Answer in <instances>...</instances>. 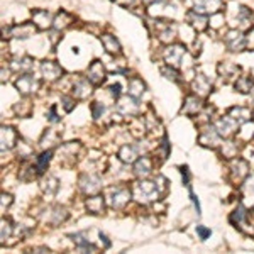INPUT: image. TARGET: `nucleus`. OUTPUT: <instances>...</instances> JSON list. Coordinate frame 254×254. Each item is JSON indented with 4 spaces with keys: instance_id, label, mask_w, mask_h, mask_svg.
<instances>
[{
    "instance_id": "obj_1",
    "label": "nucleus",
    "mask_w": 254,
    "mask_h": 254,
    "mask_svg": "<svg viewBox=\"0 0 254 254\" xmlns=\"http://www.w3.org/2000/svg\"><path fill=\"white\" fill-rule=\"evenodd\" d=\"M239 126H241L239 122H237L236 119H234L231 114H229V116L219 119V121L213 124V129L217 130V134H219L220 137L227 139V137H231L234 132H236Z\"/></svg>"
},
{
    "instance_id": "obj_2",
    "label": "nucleus",
    "mask_w": 254,
    "mask_h": 254,
    "mask_svg": "<svg viewBox=\"0 0 254 254\" xmlns=\"http://www.w3.org/2000/svg\"><path fill=\"white\" fill-rule=\"evenodd\" d=\"M116 110L121 116L126 117H132L139 112V104L137 98H134L132 95H126V97H119Z\"/></svg>"
},
{
    "instance_id": "obj_3",
    "label": "nucleus",
    "mask_w": 254,
    "mask_h": 254,
    "mask_svg": "<svg viewBox=\"0 0 254 254\" xmlns=\"http://www.w3.org/2000/svg\"><path fill=\"white\" fill-rule=\"evenodd\" d=\"M39 85H41V82H39L38 78H34L33 75H29V73L19 77L17 82H15V88L19 90V93H21V95L34 93L36 90L39 88Z\"/></svg>"
},
{
    "instance_id": "obj_4",
    "label": "nucleus",
    "mask_w": 254,
    "mask_h": 254,
    "mask_svg": "<svg viewBox=\"0 0 254 254\" xmlns=\"http://www.w3.org/2000/svg\"><path fill=\"white\" fill-rule=\"evenodd\" d=\"M185 51H186V47L183 44H171V46H168L165 49V61H166V65L178 68V66H180V63H181V59H183V56H185Z\"/></svg>"
},
{
    "instance_id": "obj_5",
    "label": "nucleus",
    "mask_w": 254,
    "mask_h": 254,
    "mask_svg": "<svg viewBox=\"0 0 254 254\" xmlns=\"http://www.w3.org/2000/svg\"><path fill=\"white\" fill-rule=\"evenodd\" d=\"M78 185H80L82 192L86 193V195H97L98 192H100V178L95 176V174H82L80 181H78Z\"/></svg>"
},
{
    "instance_id": "obj_6",
    "label": "nucleus",
    "mask_w": 254,
    "mask_h": 254,
    "mask_svg": "<svg viewBox=\"0 0 254 254\" xmlns=\"http://www.w3.org/2000/svg\"><path fill=\"white\" fill-rule=\"evenodd\" d=\"M224 42L231 51H243L246 47V36L241 33V31L232 29V31H229V33L225 34Z\"/></svg>"
},
{
    "instance_id": "obj_7",
    "label": "nucleus",
    "mask_w": 254,
    "mask_h": 254,
    "mask_svg": "<svg viewBox=\"0 0 254 254\" xmlns=\"http://www.w3.org/2000/svg\"><path fill=\"white\" fill-rule=\"evenodd\" d=\"M222 5H224V0H195V9L200 14H217L220 12Z\"/></svg>"
},
{
    "instance_id": "obj_8",
    "label": "nucleus",
    "mask_w": 254,
    "mask_h": 254,
    "mask_svg": "<svg viewBox=\"0 0 254 254\" xmlns=\"http://www.w3.org/2000/svg\"><path fill=\"white\" fill-rule=\"evenodd\" d=\"M130 200V190L127 186H116L110 195V204L114 209H122Z\"/></svg>"
},
{
    "instance_id": "obj_9",
    "label": "nucleus",
    "mask_w": 254,
    "mask_h": 254,
    "mask_svg": "<svg viewBox=\"0 0 254 254\" xmlns=\"http://www.w3.org/2000/svg\"><path fill=\"white\" fill-rule=\"evenodd\" d=\"M41 71H42V77H44L47 82H56L63 75V68L54 61H44L41 65Z\"/></svg>"
},
{
    "instance_id": "obj_10",
    "label": "nucleus",
    "mask_w": 254,
    "mask_h": 254,
    "mask_svg": "<svg viewBox=\"0 0 254 254\" xmlns=\"http://www.w3.org/2000/svg\"><path fill=\"white\" fill-rule=\"evenodd\" d=\"M231 171H232V178L236 181H243L244 178H248L249 174V165L248 161L241 160V158H236L231 163Z\"/></svg>"
},
{
    "instance_id": "obj_11",
    "label": "nucleus",
    "mask_w": 254,
    "mask_h": 254,
    "mask_svg": "<svg viewBox=\"0 0 254 254\" xmlns=\"http://www.w3.org/2000/svg\"><path fill=\"white\" fill-rule=\"evenodd\" d=\"M137 193L141 197H144L146 202H151V200H156L158 198V185L153 183V181H139L137 183Z\"/></svg>"
},
{
    "instance_id": "obj_12",
    "label": "nucleus",
    "mask_w": 254,
    "mask_h": 254,
    "mask_svg": "<svg viewBox=\"0 0 254 254\" xmlns=\"http://www.w3.org/2000/svg\"><path fill=\"white\" fill-rule=\"evenodd\" d=\"M86 78H88L93 85H100V83L105 80V68L104 65H102V61H93L92 65L88 66Z\"/></svg>"
},
{
    "instance_id": "obj_13",
    "label": "nucleus",
    "mask_w": 254,
    "mask_h": 254,
    "mask_svg": "<svg viewBox=\"0 0 254 254\" xmlns=\"http://www.w3.org/2000/svg\"><path fill=\"white\" fill-rule=\"evenodd\" d=\"M33 21L36 24V27L38 29H47L49 26H53V21L54 19H51V14L49 10H44V9H38V10H33Z\"/></svg>"
},
{
    "instance_id": "obj_14",
    "label": "nucleus",
    "mask_w": 254,
    "mask_h": 254,
    "mask_svg": "<svg viewBox=\"0 0 254 254\" xmlns=\"http://www.w3.org/2000/svg\"><path fill=\"white\" fill-rule=\"evenodd\" d=\"M36 33V24L33 22H24V24H19V26H12L10 27V34L17 39H26V38H31Z\"/></svg>"
},
{
    "instance_id": "obj_15",
    "label": "nucleus",
    "mask_w": 254,
    "mask_h": 254,
    "mask_svg": "<svg viewBox=\"0 0 254 254\" xmlns=\"http://www.w3.org/2000/svg\"><path fill=\"white\" fill-rule=\"evenodd\" d=\"M151 169H153V161H151L148 156L137 158V160L134 161V174H136V176L146 178L151 173Z\"/></svg>"
},
{
    "instance_id": "obj_16",
    "label": "nucleus",
    "mask_w": 254,
    "mask_h": 254,
    "mask_svg": "<svg viewBox=\"0 0 254 254\" xmlns=\"http://www.w3.org/2000/svg\"><path fill=\"white\" fill-rule=\"evenodd\" d=\"M193 90L198 97H207V95L212 92V83L205 75H198V77L193 80Z\"/></svg>"
},
{
    "instance_id": "obj_17",
    "label": "nucleus",
    "mask_w": 254,
    "mask_h": 254,
    "mask_svg": "<svg viewBox=\"0 0 254 254\" xmlns=\"http://www.w3.org/2000/svg\"><path fill=\"white\" fill-rule=\"evenodd\" d=\"M202 109V102L197 95H188L185 100V105L181 107V114L185 116H197Z\"/></svg>"
},
{
    "instance_id": "obj_18",
    "label": "nucleus",
    "mask_w": 254,
    "mask_h": 254,
    "mask_svg": "<svg viewBox=\"0 0 254 254\" xmlns=\"http://www.w3.org/2000/svg\"><path fill=\"white\" fill-rule=\"evenodd\" d=\"M92 85H93V83L90 82L88 78L78 80L73 85V97L75 98H86L90 93H92Z\"/></svg>"
},
{
    "instance_id": "obj_19",
    "label": "nucleus",
    "mask_w": 254,
    "mask_h": 254,
    "mask_svg": "<svg viewBox=\"0 0 254 254\" xmlns=\"http://www.w3.org/2000/svg\"><path fill=\"white\" fill-rule=\"evenodd\" d=\"M186 21L192 24L197 31H205L209 26V21L207 17H205V14H200V12L197 10H190L188 14H186Z\"/></svg>"
},
{
    "instance_id": "obj_20",
    "label": "nucleus",
    "mask_w": 254,
    "mask_h": 254,
    "mask_svg": "<svg viewBox=\"0 0 254 254\" xmlns=\"http://www.w3.org/2000/svg\"><path fill=\"white\" fill-rule=\"evenodd\" d=\"M100 41H102V44H104L105 51L109 54H114V56L121 54V44H119V41H117L116 38H114L112 34H102L100 36Z\"/></svg>"
},
{
    "instance_id": "obj_21",
    "label": "nucleus",
    "mask_w": 254,
    "mask_h": 254,
    "mask_svg": "<svg viewBox=\"0 0 254 254\" xmlns=\"http://www.w3.org/2000/svg\"><path fill=\"white\" fill-rule=\"evenodd\" d=\"M17 144V132L12 127H2V151L10 149Z\"/></svg>"
},
{
    "instance_id": "obj_22",
    "label": "nucleus",
    "mask_w": 254,
    "mask_h": 254,
    "mask_svg": "<svg viewBox=\"0 0 254 254\" xmlns=\"http://www.w3.org/2000/svg\"><path fill=\"white\" fill-rule=\"evenodd\" d=\"M137 158V148L132 144H124L121 149H119V160L122 163H126V165H129V163H134Z\"/></svg>"
},
{
    "instance_id": "obj_23",
    "label": "nucleus",
    "mask_w": 254,
    "mask_h": 254,
    "mask_svg": "<svg viewBox=\"0 0 254 254\" xmlns=\"http://www.w3.org/2000/svg\"><path fill=\"white\" fill-rule=\"evenodd\" d=\"M10 66H12V70H15V71H22V73H27V71L33 70L34 59H33V58H29V56L15 58V59H12Z\"/></svg>"
},
{
    "instance_id": "obj_24",
    "label": "nucleus",
    "mask_w": 254,
    "mask_h": 254,
    "mask_svg": "<svg viewBox=\"0 0 254 254\" xmlns=\"http://www.w3.org/2000/svg\"><path fill=\"white\" fill-rule=\"evenodd\" d=\"M229 114H231V116L236 119L239 124H248L253 117L251 109H248V107H232Z\"/></svg>"
},
{
    "instance_id": "obj_25",
    "label": "nucleus",
    "mask_w": 254,
    "mask_h": 254,
    "mask_svg": "<svg viewBox=\"0 0 254 254\" xmlns=\"http://www.w3.org/2000/svg\"><path fill=\"white\" fill-rule=\"evenodd\" d=\"M219 134H217V130L213 129H209V130H204V132L200 134V137H198V141H200L202 146H210V148H213V146L219 144Z\"/></svg>"
},
{
    "instance_id": "obj_26",
    "label": "nucleus",
    "mask_w": 254,
    "mask_h": 254,
    "mask_svg": "<svg viewBox=\"0 0 254 254\" xmlns=\"http://www.w3.org/2000/svg\"><path fill=\"white\" fill-rule=\"evenodd\" d=\"M71 22H73V17L68 14V12H65V10H61L59 14L54 17V21H53V27L56 31H63V29H66L68 26H71Z\"/></svg>"
},
{
    "instance_id": "obj_27",
    "label": "nucleus",
    "mask_w": 254,
    "mask_h": 254,
    "mask_svg": "<svg viewBox=\"0 0 254 254\" xmlns=\"http://www.w3.org/2000/svg\"><path fill=\"white\" fill-rule=\"evenodd\" d=\"M144 90H146V85H144V82H142L141 78L132 77L129 80V95H132L134 98L141 97V95L144 93Z\"/></svg>"
},
{
    "instance_id": "obj_28",
    "label": "nucleus",
    "mask_w": 254,
    "mask_h": 254,
    "mask_svg": "<svg viewBox=\"0 0 254 254\" xmlns=\"http://www.w3.org/2000/svg\"><path fill=\"white\" fill-rule=\"evenodd\" d=\"M86 209L92 213H102L104 212V198L100 195H93L86 198Z\"/></svg>"
},
{
    "instance_id": "obj_29",
    "label": "nucleus",
    "mask_w": 254,
    "mask_h": 254,
    "mask_svg": "<svg viewBox=\"0 0 254 254\" xmlns=\"http://www.w3.org/2000/svg\"><path fill=\"white\" fill-rule=\"evenodd\" d=\"M51 158H53V149H46V151H42V153L39 154V158L36 160V168H38L39 174L46 171V168H47V165H49Z\"/></svg>"
},
{
    "instance_id": "obj_30",
    "label": "nucleus",
    "mask_w": 254,
    "mask_h": 254,
    "mask_svg": "<svg viewBox=\"0 0 254 254\" xmlns=\"http://www.w3.org/2000/svg\"><path fill=\"white\" fill-rule=\"evenodd\" d=\"M46 142H49V148H53V146H58V142H59V134H58L54 129H47V130H44V134H42V137H41V141H39V144H41L42 148H44Z\"/></svg>"
},
{
    "instance_id": "obj_31",
    "label": "nucleus",
    "mask_w": 254,
    "mask_h": 254,
    "mask_svg": "<svg viewBox=\"0 0 254 254\" xmlns=\"http://www.w3.org/2000/svg\"><path fill=\"white\" fill-rule=\"evenodd\" d=\"M253 86H254V80L251 77H239L236 82V90L241 93H249L253 92Z\"/></svg>"
},
{
    "instance_id": "obj_32",
    "label": "nucleus",
    "mask_w": 254,
    "mask_h": 254,
    "mask_svg": "<svg viewBox=\"0 0 254 254\" xmlns=\"http://www.w3.org/2000/svg\"><path fill=\"white\" fill-rule=\"evenodd\" d=\"M42 192L46 193V197H54V193L58 192V180L54 176H47L42 181Z\"/></svg>"
},
{
    "instance_id": "obj_33",
    "label": "nucleus",
    "mask_w": 254,
    "mask_h": 254,
    "mask_svg": "<svg viewBox=\"0 0 254 254\" xmlns=\"http://www.w3.org/2000/svg\"><path fill=\"white\" fill-rule=\"evenodd\" d=\"M244 219H246V209L243 205H239V207L232 212V215L229 220H231V224H234L236 227H241V225L244 224Z\"/></svg>"
},
{
    "instance_id": "obj_34",
    "label": "nucleus",
    "mask_w": 254,
    "mask_h": 254,
    "mask_svg": "<svg viewBox=\"0 0 254 254\" xmlns=\"http://www.w3.org/2000/svg\"><path fill=\"white\" fill-rule=\"evenodd\" d=\"M219 73L224 75V77H234V75L239 73V66L232 65V63H222L219 66Z\"/></svg>"
},
{
    "instance_id": "obj_35",
    "label": "nucleus",
    "mask_w": 254,
    "mask_h": 254,
    "mask_svg": "<svg viewBox=\"0 0 254 254\" xmlns=\"http://www.w3.org/2000/svg\"><path fill=\"white\" fill-rule=\"evenodd\" d=\"M161 73H163V77H165V78H168V80H171L174 83L180 82V75H178V71H176V68H174V66H169V65L163 66Z\"/></svg>"
},
{
    "instance_id": "obj_36",
    "label": "nucleus",
    "mask_w": 254,
    "mask_h": 254,
    "mask_svg": "<svg viewBox=\"0 0 254 254\" xmlns=\"http://www.w3.org/2000/svg\"><path fill=\"white\" fill-rule=\"evenodd\" d=\"M222 151H224V156H225V158H236V154H237V146L234 144V142H227V144H224V148H222Z\"/></svg>"
},
{
    "instance_id": "obj_37",
    "label": "nucleus",
    "mask_w": 254,
    "mask_h": 254,
    "mask_svg": "<svg viewBox=\"0 0 254 254\" xmlns=\"http://www.w3.org/2000/svg\"><path fill=\"white\" fill-rule=\"evenodd\" d=\"M61 104H63V107H65V110L66 112H71V110H73V107L77 105L75 104V97H61Z\"/></svg>"
},
{
    "instance_id": "obj_38",
    "label": "nucleus",
    "mask_w": 254,
    "mask_h": 254,
    "mask_svg": "<svg viewBox=\"0 0 254 254\" xmlns=\"http://www.w3.org/2000/svg\"><path fill=\"white\" fill-rule=\"evenodd\" d=\"M104 112H105V107L102 105V104H98V102H93V104H92V114H93V117L95 119L102 117V116H104Z\"/></svg>"
},
{
    "instance_id": "obj_39",
    "label": "nucleus",
    "mask_w": 254,
    "mask_h": 254,
    "mask_svg": "<svg viewBox=\"0 0 254 254\" xmlns=\"http://www.w3.org/2000/svg\"><path fill=\"white\" fill-rule=\"evenodd\" d=\"M12 232V225L10 222H5V219L2 220V241H5Z\"/></svg>"
},
{
    "instance_id": "obj_40",
    "label": "nucleus",
    "mask_w": 254,
    "mask_h": 254,
    "mask_svg": "<svg viewBox=\"0 0 254 254\" xmlns=\"http://www.w3.org/2000/svg\"><path fill=\"white\" fill-rule=\"evenodd\" d=\"M197 234L200 236V239H207L210 234H212V231L207 227H204V225H197Z\"/></svg>"
},
{
    "instance_id": "obj_41",
    "label": "nucleus",
    "mask_w": 254,
    "mask_h": 254,
    "mask_svg": "<svg viewBox=\"0 0 254 254\" xmlns=\"http://www.w3.org/2000/svg\"><path fill=\"white\" fill-rule=\"evenodd\" d=\"M10 204H12V197L7 195V193H2V207H0L2 209V213H5V210Z\"/></svg>"
},
{
    "instance_id": "obj_42",
    "label": "nucleus",
    "mask_w": 254,
    "mask_h": 254,
    "mask_svg": "<svg viewBox=\"0 0 254 254\" xmlns=\"http://www.w3.org/2000/svg\"><path fill=\"white\" fill-rule=\"evenodd\" d=\"M180 169H181V176H183V183L186 186H190V173H188V166H180Z\"/></svg>"
},
{
    "instance_id": "obj_43",
    "label": "nucleus",
    "mask_w": 254,
    "mask_h": 254,
    "mask_svg": "<svg viewBox=\"0 0 254 254\" xmlns=\"http://www.w3.org/2000/svg\"><path fill=\"white\" fill-rule=\"evenodd\" d=\"M47 121H49V122H59V119L56 116V107H54V105L49 109V114H47Z\"/></svg>"
},
{
    "instance_id": "obj_44",
    "label": "nucleus",
    "mask_w": 254,
    "mask_h": 254,
    "mask_svg": "<svg viewBox=\"0 0 254 254\" xmlns=\"http://www.w3.org/2000/svg\"><path fill=\"white\" fill-rule=\"evenodd\" d=\"M109 90H110V93H112V97H116V98L121 97V85H119V83H116V85H110Z\"/></svg>"
},
{
    "instance_id": "obj_45",
    "label": "nucleus",
    "mask_w": 254,
    "mask_h": 254,
    "mask_svg": "<svg viewBox=\"0 0 254 254\" xmlns=\"http://www.w3.org/2000/svg\"><path fill=\"white\" fill-rule=\"evenodd\" d=\"M246 46L254 47V27H253L251 31H249V34L246 36Z\"/></svg>"
},
{
    "instance_id": "obj_46",
    "label": "nucleus",
    "mask_w": 254,
    "mask_h": 254,
    "mask_svg": "<svg viewBox=\"0 0 254 254\" xmlns=\"http://www.w3.org/2000/svg\"><path fill=\"white\" fill-rule=\"evenodd\" d=\"M116 2L119 3V5H124V7H127V5H130V3H132L134 0H116Z\"/></svg>"
},
{
    "instance_id": "obj_47",
    "label": "nucleus",
    "mask_w": 254,
    "mask_h": 254,
    "mask_svg": "<svg viewBox=\"0 0 254 254\" xmlns=\"http://www.w3.org/2000/svg\"><path fill=\"white\" fill-rule=\"evenodd\" d=\"M166 0H144V3H148V5H154V3H165Z\"/></svg>"
},
{
    "instance_id": "obj_48",
    "label": "nucleus",
    "mask_w": 254,
    "mask_h": 254,
    "mask_svg": "<svg viewBox=\"0 0 254 254\" xmlns=\"http://www.w3.org/2000/svg\"><path fill=\"white\" fill-rule=\"evenodd\" d=\"M100 239L104 241V249L110 248V243H109V241H107V237H105V236H104V234H102V232H100Z\"/></svg>"
},
{
    "instance_id": "obj_49",
    "label": "nucleus",
    "mask_w": 254,
    "mask_h": 254,
    "mask_svg": "<svg viewBox=\"0 0 254 254\" xmlns=\"http://www.w3.org/2000/svg\"><path fill=\"white\" fill-rule=\"evenodd\" d=\"M253 137H254V136H253Z\"/></svg>"
}]
</instances>
